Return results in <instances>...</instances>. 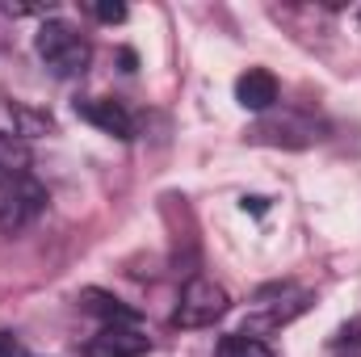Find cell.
Instances as JSON below:
<instances>
[{"mask_svg": "<svg viewBox=\"0 0 361 357\" xmlns=\"http://www.w3.org/2000/svg\"><path fill=\"white\" fill-rule=\"evenodd\" d=\"M34 51H38V59H42L55 76H63V80H68V76H80L92 59L85 34H80L76 25H68V21H47V25L38 30V38H34Z\"/></svg>", "mask_w": 361, "mask_h": 357, "instance_id": "6da1fadb", "label": "cell"}, {"mask_svg": "<svg viewBox=\"0 0 361 357\" xmlns=\"http://www.w3.org/2000/svg\"><path fill=\"white\" fill-rule=\"evenodd\" d=\"M42 210H47V189L30 173L13 177V181H0V231H8V236L25 231Z\"/></svg>", "mask_w": 361, "mask_h": 357, "instance_id": "7a4b0ae2", "label": "cell"}, {"mask_svg": "<svg viewBox=\"0 0 361 357\" xmlns=\"http://www.w3.org/2000/svg\"><path fill=\"white\" fill-rule=\"evenodd\" d=\"M227 307H231V294H227L219 282L193 277V282L180 290V303H177L173 324H177V328H210L214 320L227 315Z\"/></svg>", "mask_w": 361, "mask_h": 357, "instance_id": "3957f363", "label": "cell"}, {"mask_svg": "<svg viewBox=\"0 0 361 357\" xmlns=\"http://www.w3.org/2000/svg\"><path fill=\"white\" fill-rule=\"evenodd\" d=\"M248 139L252 143H273V147H307V143L319 139V126L311 118H298V114H281V118L269 114L248 131Z\"/></svg>", "mask_w": 361, "mask_h": 357, "instance_id": "277c9868", "label": "cell"}, {"mask_svg": "<svg viewBox=\"0 0 361 357\" xmlns=\"http://www.w3.org/2000/svg\"><path fill=\"white\" fill-rule=\"evenodd\" d=\"M147 345H152V341H147L135 324H105L89 345H85V353L89 357H143Z\"/></svg>", "mask_w": 361, "mask_h": 357, "instance_id": "5b68a950", "label": "cell"}, {"mask_svg": "<svg viewBox=\"0 0 361 357\" xmlns=\"http://www.w3.org/2000/svg\"><path fill=\"white\" fill-rule=\"evenodd\" d=\"M307 294L302 290H294V294H286V298H261V311H252L248 320H244V337H257V332H273V328H281V324H290L294 315H302L307 311Z\"/></svg>", "mask_w": 361, "mask_h": 357, "instance_id": "8992f818", "label": "cell"}, {"mask_svg": "<svg viewBox=\"0 0 361 357\" xmlns=\"http://www.w3.org/2000/svg\"><path fill=\"white\" fill-rule=\"evenodd\" d=\"M76 118H80V122H92V126H101V131H105V135H114V139H130V135H135L130 114H126L118 101H105V97L76 101Z\"/></svg>", "mask_w": 361, "mask_h": 357, "instance_id": "52a82bcc", "label": "cell"}, {"mask_svg": "<svg viewBox=\"0 0 361 357\" xmlns=\"http://www.w3.org/2000/svg\"><path fill=\"white\" fill-rule=\"evenodd\" d=\"M235 101H240L244 109H252V114H269L273 101H277V80H273V72H265V68L244 72V76L235 80Z\"/></svg>", "mask_w": 361, "mask_h": 357, "instance_id": "ba28073f", "label": "cell"}, {"mask_svg": "<svg viewBox=\"0 0 361 357\" xmlns=\"http://www.w3.org/2000/svg\"><path fill=\"white\" fill-rule=\"evenodd\" d=\"M25 173H30V147L17 135L0 131V181L25 177Z\"/></svg>", "mask_w": 361, "mask_h": 357, "instance_id": "9c48e42d", "label": "cell"}, {"mask_svg": "<svg viewBox=\"0 0 361 357\" xmlns=\"http://www.w3.org/2000/svg\"><path fill=\"white\" fill-rule=\"evenodd\" d=\"M214 357H273V349L265 341H257V337L235 332V337H223V341H219Z\"/></svg>", "mask_w": 361, "mask_h": 357, "instance_id": "30bf717a", "label": "cell"}, {"mask_svg": "<svg viewBox=\"0 0 361 357\" xmlns=\"http://www.w3.org/2000/svg\"><path fill=\"white\" fill-rule=\"evenodd\" d=\"M85 307L97 311V315H105L109 324H135V311H130V307H122V303H118V298H109V294L85 290Z\"/></svg>", "mask_w": 361, "mask_h": 357, "instance_id": "8fae6325", "label": "cell"}, {"mask_svg": "<svg viewBox=\"0 0 361 357\" xmlns=\"http://www.w3.org/2000/svg\"><path fill=\"white\" fill-rule=\"evenodd\" d=\"M92 13H97V21H105V25L126 21V4H118V0H101V4H92Z\"/></svg>", "mask_w": 361, "mask_h": 357, "instance_id": "7c38bea8", "label": "cell"}, {"mask_svg": "<svg viewBox=\"0 0 361 357\" xmlns=\"http://www.w3.org/2000/svg\"><path fill=\"white\" fill-rule=\"evenodd\" d=\"M336 357H361V328H353V332H345V341H341V349H336Z\"/></svg>", "mask_w": 361, "mask_h": 357, "instance_id": "4fadbf2b", "label": "cell"}, {"mask_svg": "<svg viewBox=\"0 0 361 357\" xmlns=\"http://www.w3.org/2000/svg\"><path fill=\"white\" fill-rule=\"evenodd\" d=\"M0 357H25V353H21V345H17V341H13L8 332L0 337Z\"/></svg>", "mask_w": 361, "mask_h": 357, "instance_id": "5bb4252c", "label": "cell"}, {"mask_svg": "<svg viewBox=\"0 0 361 357\" xmlns=\"http://www.w3.org/2000/svg\"><path fill=\"white\" fill-rule=\"evenodd\" d=\"M244 210H252V214H265V198H244Z\"/></svg>", "mask_w": 361, "mask_h": 357, "instance_id": "9a60e30c", "label": "cell"}]
</instances>
